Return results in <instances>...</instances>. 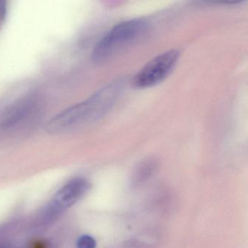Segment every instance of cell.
<instances>
[{
    "mask_svg": "<svg viewBox=\"0 0 248 248\" xmlns=\"http://www.w3.org/2000/svg\"><path fill=\"white\" fill-rule=\"evenodd\" d=\"M123 90V81L108 84L85 101L66 108L53 117L46 126V130L50 134H64L98 121L114 107Z\"/></svg>",
    "mask_w": 248,
    "mask_h": 248,
    "instance_id": "1",
    "label": "cell"
},
{
    "mask_svg": "<svg viewBox=\"0 0 248 248\" xmlns=\"http://www.w3.org/2000/svg\"><path fill=\"white\" fill-rule=\"evenodd\" d=\"M149 23L143 18L123 21L111 28L94 47L93 62L104 63L130 45L143 38L149 31Z\"/></svg>",
    "mask_w": 248,
    "mask_h": 248,
    "instance_id": "2",
    "label": "cell"
},
{
    "mask_svg": "<svg viewBox=\"0 0 248 248\" xmlns=\"http://www.w3.org/2000/svg\"><path fill=\"white\" fill-rule=\"evenodd\" d=\"M179 52L170 50L158 55L135 75L133 84L140 89L152 88L165 80L179 59Z\"/></svg>",
    "mask_w": 248,
    "mask_h": 248,
    "instance_id": "3",
    "label": "cell"
},
{
    "mask_svg": "<svg viewBox=\"0 0 248 248\" xmlns=\"http://www.w3.org/2000/svg\"><path fill=\"white\" fill-rule=\"evenodd\" d=\"M90 188V184L85 178H78L63 186L53 197L43 213V220L53 221L62 213L76 203Z\"/></svg>",
    "mask_w": 248,
    "mask_h": 248,
    "instance_id": "4",
    "label": "cell"
},
{
    "mask_svg": "<svg viewBox=\"0 0 248 248\" xmlns=\"http://www.w3.org/2000/svg\"><path fill=\"white\" fill-rule=\"evenodd\" d=\"M35 98L27 96L8 106L0 115V130H12L22 124L36 109Z\"/></svg>",
    "mask_w": 248,
    "mask_h": 248,
    "instance_id": "5",
    "label": "cell"
},
{
    "mask_svg": "<svg viewBox=\"0 0 248 248\" xmlns=\"http://www.w3.org/2000/svg\"><path fill=\"white\" fill-rule=\"evenodd\" d=\"M155 163L152 160L146 161L140 164L135 171L133 175V183L139 184L149 178L155 169Z\"/></svg>",
    "mask_w": 248,
    "mask_h": 248,
    "instance_id": "6",
    "label": "cell"
},
{
    "mask_svg": "<svg viewBox=\"0 0 248 248\" xmlns=\"http://www.w3.org/2000/svg\"><path fill=\"white\" fill-rule=\"evenodd\" d=\"M78 248H95L96 242L95 239L89 235H82L77 242Z\"/></svg>",
    "mask_w": 248,
    "mask_h": 248,
    "instance_id": "7",
    "label": "cell"
}]
</instances>
